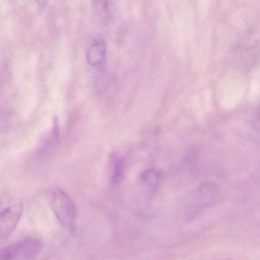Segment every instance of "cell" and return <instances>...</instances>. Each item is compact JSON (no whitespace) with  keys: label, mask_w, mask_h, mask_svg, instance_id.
<instances>
[{"label":"cell","mask_w":260,"mask_h":260,"mask_svg":"<svg viewBox=\"0 0 260 260\" xmlns=\"http://www.w3.org/2000/svg\"><path fill=\"white\" fill-rule=\"evenodd\" d=\"M161 181V173L155 168H149L141 175V182L148 192L157 191Z\"/></svg>","instance_id":"8992f818"},{"label":"cell","mask_w":260,"mask_h":260,"mask_svg":"<svg viewBox=\"0 0 260 260\" xmlns=\"http://www.w3.org/2000/svg\"><path fill=\"white\" fill-rule=\"evenodd\" d=\"M106 45L103 36L98 35L92 39L86 53V60L91 66L98 68L106 61Z\"/></svg>","instance_id":"5b68a950"},{"label":"cell","mask_w":260,"mask_h":260,"mask_svg":"<svg viewBox=\"0 0 260 260\" xmlns=\"http://www.w3.org/2000/svg\"><path fill=\"white\" fill-rule=\"evenodd\" d=\"M125 170V161L121 156H115L112 161V176L111 182L114 185H118L124 178Z\"/></svg>","instance_id":"52a82bcc"},{"label":"cell","mask_w":260,"mask_h":260,"mask_svg":"<svg viewBox=\"0 0 260 260\" xmlns=\"http://www.w3.org/2000/svg\"><path fill=\"white\" fill-rule=\"evenodd\" d=\"M48 199L50 207L60 224L73 229L77 220V208L71 197L63 190L54 188L50 191Z\"/></svg>","instance_id":"6da1fadb"},{"label":"cell","mask_w":260,"mask_h":260,"mask_svg":"<svg viewBox=\"0 0 260 260\" xmlns=\"http://www.w3.org/2000/svg\"><path fill=\"white\" fill-rule=\"evenodd\" d=\"M217 192V188L211 182H205L202 184L196 191L193 192L190 199L189 214L193 217L199 211L203 209L205 206L209 205Z\"/></svg>","instance_id":"277c9868"},{"label":"cell","mask_w":260,"mask_h":260,"mask_svg":"<svg viewBox=\"0 0 260 260\" xmlns=\"http://www.w3.org/2000/svg\"><path fill=\"white\" fill-rule=\"evenodd\" d=\"M42 243L36 238H28L12 243L0 249V260H31L42 249Z\"/></svg>","instance_id":"7a4b0ae2"},{"label":"cell","mask_w":260,"mask_h":260,"mask_svg":"<svg viewBox=\"0 0 260 260\" xmlns=\"http://www.w3.org/2000/svg\"><path fill=\"white\" fill-rule=\"evenodd\" d=\"M23 211L22 204H16L0 211V240L6 238L16 229Z\"/></svg>","instance_id":"3957f363"}]
</instances>
